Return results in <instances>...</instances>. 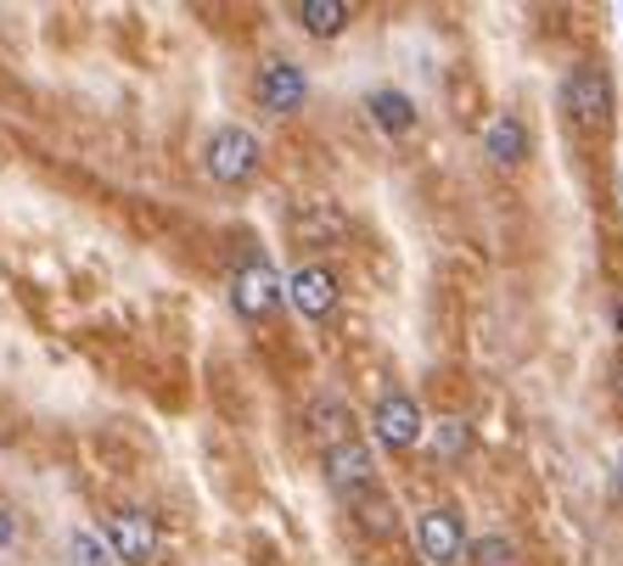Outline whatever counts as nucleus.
Segmentation results:
<instances>
[{"label":"nucleus","instance_id":"f257e3e1","mask_svg":"<svg viewBox=\"0 0 623 566\" xmlns=\"http://www.w3.org/2000/svg\"><path fill=\"white\" fill-rule=\"evenodd\" d=\"M562 107H568V119L579 124V130H606L612 124V79L595 68V62H579L573 73H568V84H562Z\"/></svg>","mask_w":623,"mask_h":566},{"label":"nucleus","instance_id":"f03ea898","mask_svg":"<svg viewBox=\"0 0 623 566\" xmlns=\"http://www.w3.org/2000/svg\"><path fill=\"white\" fill-rule=\"evenodd\" d=\"M203 163H208V174H214L219 185H247V179L258 174V135L242 130V124H225V130L208 135Z\"/></svg>","mask_w":623,"mask_h":566},{"label":"nucleus","instance_id":"7ed1b4c3","mask_svg":"<svg viewBox=\"0 0 623 566\" xmlns=\"http://www.w3.org/2000/svg\"><path fill=\"white\" fill-rule=\"evenodd\" d=\"M371 432H377L382 449H416L421 432H427V415L410 393H382L377 410H371Z\"/></svg>","mask_w":623,"mask_h":566},{"label":"nucleus","instance_id":"20e7f679","mask_svg":"<svg viewBox=\"0 0 623 566\" xmlns=\"http://www.w3.org/2000/svg\"><path fill=\"white\" fill-rule=\"evenodd\" d=\"M253 96H258V107H264V113H298V107H304V96H309V79H304V68H298V62L270 56V62L258 68V79H253Z\"/></svg>","mask_w":623,"mask_h":566},{"label":"nucleus","instance_id":"39448f33","mask_svg":"<svg viewBox=\"0 0 623 566\" xmlns=\"http://www.w3.org/2000/svg\"><path fill=\"white\" fill-rule=\"evenodd\" d=\"M276 303H282V275L264 264V258L242 264L236 280H231V309L242 320H264V315H276Z\"/></svg>","mask_w":623,"mask_h":566},{"label":"nucleus","instance_id":"423d86ee","mask_svg":"<svg viewBox=\"0 0 623 566\" xmlns=\"http://www.w3.org/2000/svg\"><path fill=\"white\" fill-rule=\"evenodd\" d=\"M416 538H421V555L432 560V566H456V560H467V527H461V511H450V505H438V511H427L421 522H416Z\"/></svg>","mask_w":623,"mask_h":566},{"label":"nucleus","instance_id":"0eeeda50","mask_svg":"<svg viewBox=\"0 0 623 566\" xmlns=\"http://www.w3.org/2000/svg\"><path fill=\"white\" fill-rule=\"evenodd\" d=\"M326 483L337 488V494H360V488H371L377 483V454H371V443H337V449H326Z\"/></svg>","mask_w":623,"mask_h":566},{"label":"nucleus","instance_id":"6e6552de","mask_svg":"<svg viewBox=\"0 0 623 566\" xmlns=\"http://www.w3.org/2000/svg\"><path fill=\"white\" fill-rule=\"evenodd\" d=\"M108 538H113V555H119V560H130V566L157 560V522H152L146 511H113Z\"/></svg>","mask_w":623,"mask_h":566},{"label":"nucleus","instance_id":"1a4fd4ad","mask_svg":"<svg viewBox=\"0 0 623 566\" xmlns=\"http://www.w3.org/2000/svg\"><path fill=\"white\" fill-rule=\"evenodd\" d=\"M287 292H293L298 315H309V320H326V315L337 309V275H331L326 264H304V269L287 280Z\"/></svg>","mask_w":623,"mask_h":566},{"label":"nucleus","instance_id":"9d476101","mask_svg":"<svg viewBox=\"0 0 623 566\" xmlns=\"http://www.w3.org/2000/svg\"><path fill=\"white\" fill-rule=\"evenodd\" d=\"M528 124L517 119V113H500L494 124H489V135H483V152L494 157V163H505V168H517L522 157H528Z\"/></svg>","mask_w":623,"mask_h":566},{"label":"nucleus","instance_id":"9b49d317","mask_svg":"<svg viewBox=\"0 0 623 566\" xmlns=\"http://www.w3.org/2000/svg\"><path fill=\"white\" fill-rule=\"evenodd\" d=\"M366 107H371V124L388 130V135H410L416 130V102L405 96V90H371Z\"/></svg>","mask_w":623,"mask_h":566},{"label":"nucleus","instance_id":"f8f14e48","mask_svg":"<svg viewBox=\"0 0 623 566\" xmlns=\"http://www.w3.org/2000/svg\"><path fill=\"white\" fill-rule=\"evenodd\" d=\"M348 18H354V7H348V0H304V7H298V23H304L315 40H331V34H343V29H348Z\"/></svg>","mask_w":623,"mask_h":566},{"label":"nucleus","instance_id":"ddd939ff","mask_svg":"<svg viewBox=\"0 0 623 566\" xmlns=\"http://www.w3.org/2000/svg\"><path fill=\"white\" fill-rule=\"evenodd\" d=\"M467 560L472 566H517V544L505 533H483V538L467 544Z\"/></svg>","mask_w":623,"mask_h":566},{"label":"nucleus","instance_id":"4468645a","mask_svg":"<svg viewBox=\"0 0 623 566\" xmlns=\"http://www.w3.org/2000/svg\"><path fill=\"white\" fill-rule=\"evenodd\" d=\"M467 449H472V426H467L461 415L438 421V460H461Z\"/></svg>","mask_w":623,"mask_h":566},{"label":"nucleus","instance_id":"2eb2a0df","mask_svg":"<svg viewBox=\"0 0 623 566\" xmlns=\"http://www.w3.org/2000/svg\"><path fill=\"white\" fill-rule=\"evenodd\" d=\"M315 432L326 438V449H337V443H348V438H343V432H348V410H343L337 399H331V404L320 399V404H315Z\"/></svg>","mask_w":623,"mask_h":566},{"label":"nucleus","instance_id":"dca6fc26","mask_svg":"<svg viewBox=\"0 0 623 566\" xmlns=\"http://www.w3.org/2000/svg\"><path fill=\"white\" fill-rule=\"evenodd\" d=\"M73 555H79L84 566H113V560H108V549H102L91 533H73Z\"/></svg>","mask_w":623,"mask_h":566},{"label":"nucleus","instance_id":"f3484780","mask_svg":"<svg viewBox=\"0 0 623 566\" xmlns=\"http://www.w3.org/2000/svg\"><path fill=\"white\" fill-rule=\"evenodd\" d=\"M12 538H18V516H12L7 505H0V549H7Z\"/></svg>","mask_w":623,"mask_h":566},{"label":"nucleus","instance_id":"a211bd4d","mask_svg":"<svg viewBox=\"0 0 623 566\" xmlns=\"http://www.w3.org/2000/svg\"><path fill=\"white\" fill-rule=\"evenodd\" d=\"M617 494H623V454H617Z\"/></svg>","mask_w":623,"mask_h":566},{"label":"nucleus","instance_id":"6ab92c4d","mask_svg":"<svg viewBox=\"0 0 623 566\" xmlns=\"http://www.w3.org/2000/svg\"><path fill=\"white\" fill-rule=\"evenodd\" d=\"M617 337H623V298H617Z\"/></svg>","mask_w":623,"mask_h":566},{"label":"nucleus","instance_id":"aec40b11","mask_svg":"<svg viewBox=\"0 0 623 566\" xmlns=\"http://www.w3.org/2000/svg\"><path fill=\"white\" fill-rule=\"evenodd\" d=\"M617 192H623V174H617Z\"/></svg>","mask_w":623,"mask_h":566},{"label":"nucleus","instance_id":"412c9836","mask_svg":"<svg viewBox=\"0 0 623 566\" xmlns=\"http://www.w3.org/2000/svg\"><path fill=\"white\" fill-rule=\"evenodd\" d=\"M617 393H623V375H617Z\"/></svg>","mask_w":623,"mask_h":566}]
</instances>
